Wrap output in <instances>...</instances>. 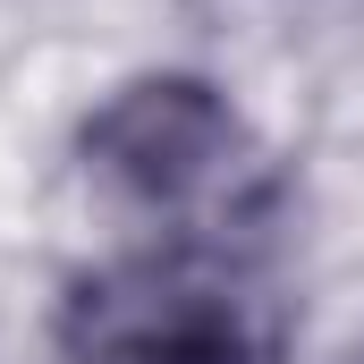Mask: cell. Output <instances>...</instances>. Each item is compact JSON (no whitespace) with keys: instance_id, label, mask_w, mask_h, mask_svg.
<instances>
[{"instance_id":"obj_1","label":"cell","mask_w":364,"mask_h":364,"mask_svg":"<svg viewBox=\"0 0 364 364\" xmlns=\"http://www.w3.org/2000/svg\"><path fill=\"white\" fill-rule=\"evenodd\" d=\"M77 364H272V339L229 272L195 255H153L85 288Z\"/></svg>"},{"instance_id":"obj_2","label":"cell","mask_w":364,"mask_h":364,"mask_svg":"<svg viewBox=\"0 0 364 364\" xmlns=\"http://www.w3.org/2000/svg\"><path fill=\"white\" fill-rule=\"evenodd\" d=\"M237 110L195 77H144L119 85L85 127V170L110 195H127L153 220H178L195 203H212L220 186L237 178Z\"/></svg>"}]
</instances>
